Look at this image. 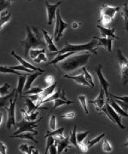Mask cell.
I'll list each match as a JSON object with an SVG mask.
<instances>
[{
	"mask_svg": "<svg viewBox=\"0 0 128 154\" xmlns=\"http://www.w3.org/2000/svg\"><path fill=\"white\" fill-rule=\"evenodd\" d=\"M27 73H25L23 75L18 77V85H17L16 88V94H18L19 97H22V92L26 85V82H27V77H28Z\"/></svg>",
	"mask_w": 128,
	"mask_h": 154,
	"instance_id": "d6986e66",
	"label": "cell"
},
{
	"mask_svg": "<svg viewBox=\"0 0 128 154\" xmlns=\"http://www.w3.org/2000/svg\"><path fill=\"white\" fill-rule=\"evenodd\" d=\"M47 140H46V148H45V151L44 154H47L48 153V152H49V149L50 147L52 146V145H54L55 144V138L52 137V136H49V137L46 138Z\"/></svg>",
	"mask_w": 128,
	"mask_h": 154,
	"instance_id": "60d3db41",
	"label": "cell"
},
{
	"mask_svg": "<svg viewBox=\"0 0 128 154\" xmlns=\"http://www.w3.org/2000/svg\"><path fill=\"white\" fill-rule=\"evenodd\" d=\"M123 19H124V24L127 25L128 24V5L127 4H124L121 11Z\"/></svg>",
	"mask_w": 128,
	"mask_h": 154,
	"instance_id": "f35d334b",
	"label": "cell"
},
{
	"mask_svg": "<svg viewBox=\"0 0 128 154\" xmlns=\"http://www.w3.org/2000/svg\"><path fill=\"white\" fill-rule=\"evenodd\" d=\"M91 133V130H88V131H85V132H79L76 134V139H77V142L78 144L81 143V142H84V140L85 138L86 137L88 134Z\"/></svg>",
	"mask_w": 128,
	"mask_h": 154,
	"instance_id": "ab89813d",
	"label": "cell"
},
{
	"mask_svg": "<svg viewBox=\"0 0 128 154\" xmlns=\"http://www.w3.org/2000/svg\"><path fill=\"white\" fill-rule=\"evenodd\" d=\"M61 90H58L57 92H55V93L52 94L51 96H50L49 98H47V99H45L44 101H42L41 105H42V104H44V103H46V102H51V101H55L56 99H61Z\"/></svg>",
	"mask_w": 128,
	"mask_h": 154,
	"instance_id": "d6a6232c",
	"label": "cell"
},
{
	"mask_svg": "<svg viewBox=\"0 0 128 154\" xmlns=\"http://www.w3.org/2000/svg\"><path fill=\"white\" fill-rule=\"evenodd\" d=\"M109 96L114 98L115 99H117V100H120V101H122V102H126V103H128V96H118V95H115L113 94H109Z\"/></svg>",
	"mask_w": 128,
	"mask_h": 154,
	"instance_id": "bcb514c9",
	"label": "cell"
},
{
	"mask_svg": "<svg viewBox=\"0 0 128 154\" xmlns=\"http://www.w3.org/2000/svg\"><path fill=\"white\" fill-rule=\"evenodd\" d=\"M63 131H64V127H61L60 128H58V129H56V130H54V131H52V132H48L46 133V134H45L44 137L47 138L49 137V136H52V137H56L57 135H61V134H63Z\"/></svg>",
	"mask_w": 128,
	"mask_h": 154,
	"instance_id": "d590c367",
	"label": "cell"
},
{
	"mask_svg": "<svg viewBox=\"0 0 128 154\" xmlns=\"http://www.w3.org/2000/svg\"><path fill=\"white\" fill-rule=\"evenodd\" d=\"M19 150H20V152H22L23 153L28 154V152H29V146H28V144L23 143L19 146Z\"/></svg>",
	"mask_w": 128,
	"mask_h": 154,
	"instance_id": "7dc6e473",
	"label": "cell"
},
{
	"mask_svg": "<svg viewBox=\"0 0 128 154\" xmlns=\"http://www.w3.org/2000/svg\"><path fill=\"white\" fill-rule=\"evenodd\" d=\"M69 136H67L64 139L61 140H57L55 139V144H56V147H57V153L61 154L63 151H65L66 149L69 147Z\"/></svg>",
	"mask_w": 128,
	"mask_h": 154,
	"instance_id": "9a60e30c",
	"label": "cell"
},
{
	"mask_svg": "<svg viewBox=\"0 0 128 154\" xmlns=\"http://www.w3.org/2000/svg\"><path fill=\"white\" fill-rule=\"evenodd\" d=\"M72 104H74V101H72V100H70V99L64 100V99H57L54 101V106H53L52 111H53V110H55L56 109H57L58 107L61 106V105H72Z\"/></svg>",
	"mask_w": 128,
	"mask_h": 154,
	"instance_id": "cb8c5ba5",
	"label": "cell"
},
{
	"mask_svg": "<svg viewBox=\"0 0 128 154\" xmlns=\"http://www.w3.org/2000/svg\"><path fill=\"white\" fill-rule=\"evenodd\" d=\"M44 88H39V87H34V88H31L27 92H24L25 95H34V94H40L43 92Z\"/></svg>",
	"mask_w": 128,
	"mask_h": 154,
	"instance_id": "e575fe53",
	"label": "cell"
},
{
	"mask_svg": "<svg viewBox=\"0 0 128 154\" xmlns=\"http://www.w3.org/2000/svg\"><path fill=\"white\" fill-rule=\"evenodd\" d=\"M75 112H67L63 115L60 116L61 118H64V119H72L73 117H75Z\"/></svg>",
	"mask_w": 128,
	"mask_h": 154,
	"instance_id": "c3c4849f",
	"label": "cell"
},
{
	"mask_svg": "<svg viewBox=\"0 0 128 154\" xmlns=\"http://www.w3.org/2000/svg\"><path fill=\"white\" fill-rule=\"evenodd\" d=\"M79 150L82 152H86L88 151V146H87V144L84 143V142H81V143L79 144Z\"/></svg>",
	"mask_w": 128,
	"mask_h": 154,
	"instance_id": "681fc988",
	"label": "cell"
},
{
	"mask_svg": "<svg viewBox=\"0 0 128 154\" xmlns=\"http://www.w3.org/2000/svg\"><path fill=\"white\" fill-rule=\"evenodd\" d=\"M11 17V13L9 11H4L0 14V30L10 21Z\"/></svg>",
	"mask_w": 128,
	"mask_h": 154,
	"instance_id": "44dd1931",
	"label": "cell"
},
{
	"mask_svg": "<svg viewBox=\"0 0 128 154\" xmlns=\"http://www.w3.org/2000/svg\"><path fill=\"white\" fill-rule=\"evenodd\" d=\"M108 99V101H109V104L110 105V106H111L112 108L115 110V111H116L117 113H118V115H120L121 116H124V117H127V118H128V113H127V112H125L124 110L118 105V104H117L116 102L114 100V99Z\"/></svg>",
	"mask_w": 128,
	"mask_h": 154,
	"instance_id": "ffe728a7",
	"label": "cell"
},
{
	"mask_svg": "<svg viewBox=\"0 0 128 154\" xmlns=\"http://www.w3.org/2000/svg\"><path fill=\"white\" fill-rule=\"evenodd\" d=\"M102 149H103V152H111L112 148L111 145L109 143V140H103V145H102Z\"/></svg>",
	"mask_w": 128,
	"mask_h": 154,
	"instance_id": "b9f144b4",
	"label": "cell"
},
{
	"mask_svg": "<svg viewBox=\"0 0 128 154\" xmlns=\"http://www.w3.org/2000/svg\"><path fill=\"white\" fill-rule=\"evenodd\" d=\"M49 152H50V154H58L57 153V147H56V144L52 145L51 146L49 149Z\"/></svg>",
	"mask_w": 128,
	"mask_h": 154,
	"instance_id": "db71d44e",
	"label": "cell"
},
{
	"mask_svg": "<svg viewBox=\"0 0 128 154\" xmlns=\"http://www.w3.org/2000/svg\"><path fill=\"white\" fill-rule=\"evenodd\" d=\"M45 7H46V12H47V23L48 25H51L53 20L56 17V11L58 10V7L62 4L61 1H59L54 5H50L49 2L45 1Z\"/></svg>",
	"mask_w": 128,
	"mask_h": 154,
	"instance_id": "9c48e42d",
	"label": "cell"
},
{
	"mask_svg": "<svg viewBox=\"0 0 128 154\" xmlns=\"http://www.w3.org/2000/svg\"><path fill=\"white\" fill-rule=\"evenodd\" d=\"M6 151H7L6 145L0 140V154H6Z\"/></svg>",
	"mask_w": 128,
	"mask_h": 154,
	"instance_id": "816d5d0a",
	"label": "cell"
},
{
	"mask_svg": "<svg viewBox=\"0 0 128 154\" xmlns=\"http://www.w3.org/2000/svg\"><path fill=\"white\" fill-rule=\"evenodd\" d=\"M80 25V23H77V22H73L71 24V28H73V29H76V28H79V26Z\"/></svg>",
	"mask_w": 128,
	"mask_h": 154,
	"instance_id": "11a10c76",
	"label": "cell"
},
{
	"mask_svg": "<svg viewBox=\"0 0 128 154\" xmlns=\"http://www.w3.org/2000/svg\"><path fill=\"white\" fill-rule=\"evenodd\" d=\"M42 33H43V35H44V38H45V43L47 45L48 50L50 51V52H56V53H58L59 51L56 48V45L54 44L53 38L50 37V35H49V33H47V31H45V29L42 30Z\"/></svg>",
	"mask_w": 128,
	"mask_h": 154,
	"instance_id": "2e32d148",
	"label": "cell"
},
{
	"mask_svg": "<svg viewBox=\"0 0 128 154\" xmlns=\"http://www.w3.org/2000/svg\"><path fill=\"white\" fill-rule=\"evenodd\" d=\"M102 68L103 66L99 64L97 68L96 69V74L97 75V78L99 80V83H100L102 89L104 91V94L107 99H109V83L108 82V81L105 79V77L103 76V73H102Z\"/></svg>",
	"mask_w": 128,
	"mask_h": 154,
	"instance_id": "30bf717a",
	"label": "cell"
},
{
	"mask_svg": "<svg viewBox=\"0 0 128 154\" xmlns=\"http://www.w3.org/2000/svg\"><path fill=\"white\" fill-rule=\"evenodd\" d=\"M115 101L116 102L117 104H118V105H119L125 112L128 113V103L122 102V101H120V100H117V99H115Z\"/></svg>",
	"mask_w": 128,
	"mask_h": 154,
	"instance_id": "ee69618b",
	"label": "cell"
},
{
	"mask_svg": "<svg viewBox=\"0 0 128 154\" xmlns=\"http://www.w3.org/2000/svg\"><path fill=\"white\" fill-rule=\"evenodd\" d=\"M56 116L51 115L50 117V121H49V128L50 130L54 131L56 130Z\"/></svg>",
	"mask_w": 128,
	"mask_h": 154,
	"instance_id": "7bdbcfd3",
	"label": "cell"
},
{
	"mask_svg": "<svg viewBox=\"0 0 128 154\" xmlns=\"http://www.w3.org/2000/svg\"><path fill=\"white\" fill-rule=\"evenodd\" d=\"M11 56H13L17 61H19V63H21V65H22L23 67H25V68H27L28 69H31V70H33V71H39V72H45L44 69H40V68H38V67H35L33 64H31L30 63H28V61L24 60L22 57H21L19 55H17L16 53L15 52V51H11Z\"/></svg>",
	"mask_w": 128,
	"mask_h": 154,
	"instance_id": "7c38bea8",
	"label": "cell"
},
{
	"mask_svg": "<svg viewBox=\"0 0 128 154\" xmlns=\"http://www.w3.org/2000/svg\"><path fill=\"white\" fill-rule=\"evenodd\" d=\"M97 28L100 31L101 38H112L114 39H119V38L115 35V28H108L101 25H97Z\"/></svg>",
	"mask_w": 128,
	"mask_h": 154,
	"instance_id": "4fadbf2b",
	"label": "cell"
},
{
	"mask_svg": "<svg viewBox=\"0 0 128 154\" xmlns=\"http://www.w3.org/2000/svg\"><path fill=\"white\" fill-rule=\"evenodd\" d=\"M93 39L97 40V46H103L109 52L112 51V42L114 38H99V37H92Z\"/></svg>",
	"mask_w": 128,
	"mask_h": 154,
	"instance_id": "5bb4252c",
	"label": "cell"
},
{
	"mask_svg": "<svg viewBox=\"0 0 128 154\" xmlns=\"http://www.w3.org/2000/svg\"><path fill=\"white\" fill-rule=\"evenodd\" d=\"M78 99L80 105L82 106V108H83V110H85V113L86 115H88L89 114V110H88V108H87V99H86L85 95H79Z\"/></svg>",
	"mask_w": 128,
	"mask_h": 154,
	"instance_id": "1f68e13d",
	"label": "cell"
},
{
	"mask_svg": "<svg viewBox=\"0 0 128 154\" xmlns=\"http://www.w3.org/2000/svg\"><path fill=\"white\" fill-rule=\"evenodd\" d=\"M2 121H3V113H2V112H0V126H1Z\"/></svg>",
	"mask_w": 128,
	"mask_h": 154,
	"instance_id": "6f0895ef",
	"label": "cell"
},
{
	"mask_svg": "<svg viewBox=\"0 0 128 154\" xmlns=\"http://www.w3.org/2000/svg\"><path fill=\"white\" fill-rule=\"evenodd\" d=\"M34 135H36L35 134L31 132H25L22 134H17V135H10V138H16V139H22V140H32L36 144H38V141L34 139Z\"/></svg>",
	"mask_w": 128,
	"mask_h": 154,
	"instance_id": "7402d4cb",
	"label": "cell"
},
{
	"mask_svg": "<svg viewBox=\"0 0 128 154\" xmlns=\"http://www.w3.org/2000/svg\"><path fill=\"white\" fill-rule=\"evenodd\" d=\"M64 78H67V79H70V80H73L75 82L79 84V85H82V86H85V87H90L91 88V86L90 85L89 83L86 82V80L85 79V76H84L83 74H80L79 75H63Z\"/></svg>",
	"mask_w": 128,
	"mask_h": 154,
	"instance_id": "e0dca14e",
	"label": "cell"
},
{
	"mask_svg": "<svg viewBox=\"0 0 128 154\" xmlns=\"http://www.w3.org/2000/svg\"><path fill=\"white\" fill-rule=\"evenodd\" d=\"M97 45V42L95 39L91 40L88 43L81 45H73L70 44L68 42H66L65 43V46L58 51V54H65V53H67V52L78 53L79 51H90L93 55H97V49L96 48Z\"/></svg>",
	"mask_w": 128,
	"mask_h": 154,
	"instance_id": "3957f363",
	"label": "cell"
},
{
	"mask_svg": "<svg viewBox=\"0 0 128 154\" xmlns=\"http://www.w3.org/2000/svg\"><path fill=\"white\" fill-rule=\"evenodd\" d=\"M27 30V36L24 40H22L20 43L24 46L25 50V56L27 57L30 51V50L32 49H39L40 46H44L46 45L44 41H42V39L40 38L39 33L38 29L35 28H31L29 26L26 27Z\"/></svg>",
	"mask_w": 128,
	"mask_h": 154,
	"instance_id": "7a4b0ae2",
	"label": "cell"
},
{
	"mask_svg": "<svg viewBox=\"0 0 128 154\" xmlns=\"http://www.w3.org/2000/svg\"><path fill=\"white\" fill-rule=\"evenodd\" d=\"M34 62L35 63H40L41 62H47L48 61V58H47V57L45 55V53H42V54H40L37 57V58L36 59H34Z\"/></svg>",
	"mask_w": 128,
	"mask_h": 154,
	"instance_id": "f6af8a7d",
	"label": "cell"
},
{
	"mask_svg": "<svg viewBox=\"0 0 128 154\" xmlns=\"http://www.w3.org/2000/svg\"><path fill=\"white\" fill-rule=\"evenodd\" d=\"M90 103L94 104L95 107H96V110H97V112H103V113H104L106 116H107V117L115 124V122L113 121L112 117L110 116V115L109 114V112H108V110H107V108H106V104H107V102H106L105 99V94H104V91H103V89H101L100 90V93L98 94V96H97L94 100H91Z\"/></svg>",
	"mask_w": 128,
	"mask_h": 154,
	"instance_id": "52a82bcc",
	"label": "cell"
},
{
	"mask_svg": "<svg viewBox=\"0 0 128 154\" xmlns=\"http://www.w3.org/2000/svg\"><path fill=\"white\" fill-rule=\"evenodd\" d=\"M18 99V94H15L14 99H10V105L9 107H4L8 112V121H7V128L10 130L13 126L16 128V104Z\"/></svg>",
	"mask_w": 128,
	"mask_h": 154,
	"instance_id": "ba28073f",
	"label": "cell"
},
{
	"mask_svg": "<svg viewBox=\"0 0 128 154\" xmlns=\"http://www.w3.org/2000/svg\"><path fill=\"white\" fill-rule=\"evenodd\" d=\"M10 69H11L13 70H16V71H23L25 72V73H27V74H33L34 72L33 70H31V69H28L27 68H25V67H23L22 65H17V66H8Z\"/></svg>",
	"mask_w": 128,
	"mask_h": 154,
	"instance_id": "74e56055",
	"label": "cell"
},
{
	"mask_svg": "<svg viewBox=\"0 0 128 154\" xmlns=\"http://www.w3.org/2000/svg\"><path fill=\"white\" fill-rule=\"evenodd\" d=\"M45 82L47 83L49 86H50V85L54 84V82H55V78L52 75H48V76L45 77Z\"/></svg>",
	"mask_w": 128,
	"mask_h": 154,
	"instance_id": "f907efd6",
	"label": "cell"
},
{
	"mask_svg": "<svg viewBox=\"0 0 128 154\" xmlns=\"http://www.w3.org/2000/svg\"><path fill=\"white\" fill-rule=\"evenodd\" d=\"M42 118H40L39 120H36L34 122H28L25 119H23L20 122L16 123V131L12 135H17L20 134H22L25 132H31L35 134L36 135L38 134V131L35 130V128L38 127V122H40Z\"/></svg>",
	"mask_w": 128,
	"mask_h": 154,
	"instance_id": "8992f818",
	"label": "cell"
},
{
	"mask_svg": "<svg viewBox=\"0 0 128 154\" xmlns=\"http://www.w3.org/2000/svg\"><path fill=\"white\" fill-rule=\"evenodd\" d=\"M10 85L9 83H4L3 86L0 87V98H4L7 97L8 95H10Z\"/></svg>",
	"mask_w": 128,
	"mask_h": 154,
	"instance_id": "83f0119b",
	"label": "cell"
},
{
	"mask_svg": "<svg viewBox=\"0 0 128 154\" xmlns=\"http://www.w3.org/2000/svg\"><path fill=\"white\" fill-rule=\"evenodd\" d=\"M82 71H83V75L84 76H85V79L86 80V82L89 83L90 85L91 86V88L92 89H94L95 88V83H94V81H93V78H92V76L91 75V74H90L89 72H88V70L84 67V68H82Z\"/></svg>",
	"mask_w": 128,
	"mask_h": 154,
	"instance_id": "f1b7e54d",
	"label": "cell"
},
{
	"mask_svg": "<svg viewBox=\"0 0 128 154\" xmlns=\"http://www.w3.org/2000/svg\"><path fill=\"white\" fill-rule=\"evenodd\" d=\"M67 28H69V24L67 23V22H64V21L61 19V18H60V27H59L58 34H57V36L55 38V40H56V41H58V40H59V38H61V36L63 35V32H64V30Z\"/></svg>",
	"mask_w": 128,
	"mask_h": 154,
	"instance_id": "d4e9b609",
	"label": "cell"
},
{
	"mask_svg": "<svg viewBox=\"0 0 128 154\" xmlns=\"http://www.w3.org/2000/svg\"><path fill=\"white\" fill-rule=\"evenodd\" d=\"M117 59L120 66V75L121 78L122 86H126L128 83V58L123 54L121 49L117 50Z\"/></svg>",
	"mask_w": 128,
	"mask_h": 154,
	"instance_id": "5b68a950",
	"label": "cell"
},
{
	"mask_svg": "<svg viewBox=\"0 0 128 154\" xmlns=\"http://www.w3.org/2000/svg\"><path fill=\"white\" fill-rule=\"evenodd\" d=\"M106 108H107V110H108L109 114L112 117V119H113V121L115 122V124H117L121 129H126V127L123 125L122 122H121V116L120 115H118V113H117L116 111H115V110L112 108L108 102L106 104Z\"/></svg>",
	"mask_w": 128,
	"mask_h": 154,
	"instance_id": "8fae6325",
	"label": "cell"
},
{
	"mask_svg": "<svg viewBox=\"0 0 128 154\" xmlns=\"http://www.w3.org/2000/svg\"><path fill=\"white\" fill-rule=\"evenodd\" d=\"M28 99H30L33 102H38L39 98H40V94H34V95H28Z\"/></svg>",
	"mask_w": 128,
	"mask_h": 154,
	"instance_id": "f5cc1de1",
	"label": "cell"
},
{
	"mask_svg": "<svg viewBox=\"0 0 128 154\" xmlns=\"http://www.w3.org/2000/svg\"><path fill=\"white\" fill-rule=\"evenodd\" d=\"M25 104H26L27 107H28V110H27L28 114H31V113L34 112L37 109H39L37 107L36 104H34V102H33L30 99H28V97L25 98Z\"/></svg>",
	"mask_w": 128,
	"mask_h": 154,
	"instance_id": "484cf974",
	"label": "cell"
},
{
	"mask_svg": "<svg viewBox=\"0 0 128 154\" xmlns=\"http://www.w3.org/2000/svg\"><path fill=\"white\" fill-rule=\"evenodd\" d=\"M121 8L120 7H114V6L108 5H102L100 10V19L99 22L102 23V25L107 26L112 22L115 16L116 15L118 11H120Z\"/></svg>",
	"mask_w": 128,
	"mask_h": 154,
	"instance_id": "277c9868",
	"label": "cell"
},
{
	"mask_svg": "<svg viewBox=\"0 0 128 154\" xmlns=\"http://www.w3.org/2000/svg\"><path fill=\"white\" fill-rule=\"evenodd\" d=\"M105 136V133H103V134H101L100 135H98V136H97L94 139H92V140H88L87 141V146H88V148L90 147H92L94 145H96L97 143H98L99 141H100L101 140L103 139V138Z\"/></svg>",
	"mask_w": 128,
	"mask_h": 154,
	"instance_id": "836d02e7",
	"label": "cell"
},
{
	"mask_svg": "<svg viewBox=\"0 0 128 154\" xmlns=\"http://www.w3.org/2000/svg\"><path fill=\"white\" fill-rule=\"evenodd\" d=\"M13 1L10 0H0V14L4 11H7L6 9L11 5Z\"/></svg>",
	"mask_w": 128,
	"mask_h": 154,
	"instance_id": "8d00e7d4",
	"label": "cell"
},
{
	"mask_svg": "<svg viewBox=\"0 0 128 154\" xmlns=\"http://www.w3.org/2000/svg\"><path fill=\"white\" fill-rule=\"evenodd\" d=\"M21 112H22V114L23 119H25V120H27V121L34 122L36 121V120H38L37 117H38V116H39V111H34V112L31 113V114H28V112H27L26 110H24V109H22V110H21Z\"/></svg>",
	"mask_w": 128,
	"mask_h": 154,
	"instance_id": "603a6c76",
	"label": "cell"
},
{
	"mask_svg": "<svg viewBox=\"0 0 128 154\" xmlns=\"http://www.w3.org/2000/svg\"><path fill=\"white\" fill-rule=\"evenodd\" d=\"M76 125H74L73 126V129L71 133H70V135H69V140H70V143L72 144L73 146H74V147H76V148L79 150V144L77 142V139H76V134H77V133H76Z\"/></svg>",
	"mask_w": 128,
	"mask_h": 154,
	"instance_id": "4316f807",
	"label": "cell"
},
{
	"mask_svg": "<svg viewBox=\"0 0 128 154\" xmlns=\"http://www.w3.org/2000/svg\"><path fill=\"white\" fill-rule=\"evenodd\" d=\"M91 55V52H83L81 54L77 53L59 63L58 68L65 73L75 71L79 68H84L85 65H86Z\"/></svg>",
	"mask_w": 128,
	"mask_h": 154,
	"instance_id": "6da1fadb",
	"label": "cell"
},
{
	"mask_svg": "<svg viewBox=\"0 0 128 154\" xmlns=\"http://www.w3.org/2000/svg\"><path fill=\"white\" fill-rule=\"evenodd\" d=\"M32 154H39V151L37 150V149L34 148V150H33V152H32Z\"/></svg>",
	"mask_w": 128,
	"mask_h": 154,
	"instance_id": "9f6ffc18",
	"label": "cell"
},
{
	"mask_svg": "<svg viewBox=\"0 0 128 154\" xmlns=\"http://www.w3.org/2000/svg\"><path fill=\"white\" fill-rule=\"evenodd\" d=\"M124 146H126V147H128V134H127V142L124 144Z\"/></svg>",
	"mask_w": 128,
	"mask_h": 154,
	"instance_id": "680465c9",
	"label": "cell"
},
{
	"mask_svg": "<svg viewBox=\"0 0 128 154\" xmlns=\"http://www.w3.org/2000/svg\"><path fill=\"white\" fill-rule=\"evenodd\" d=\"M45 48H42V49H32L30 50V51H29V53H28V55L30 57V58L32 59V60H34V59H36L37 58V57L40 54H42V53H45Z\"/></svg>",
	"mask_w": 128,
	"mask_h": 154,
	"instance_id": "4dcf8cb0",
	"label": "cell"
},
{
	"mask_svg": "<svg viewBox=\"0 0 128 154\" xmlns=\"http://www.w3.org/2000/svg\"><path fill=\"white\" fill-rule=\"evenodd\" d=\"M125 28H126V31H127V33H128V24L125 25Z\"/></svg>",
	"mask_w": 128,
	"mask_h": 154,
	"instance_id": "91938a15",
	"label": "cell"
},
{
	"mask_svg": "<svg viewBox=\"0 0 128 154\" xmlns=\"http://www.w3.org/2000/svg\"><path fill=\"white\" fill-rule=\"evenodd\" d=\"M0 73L1 74H13V75H16L18 76H22L24 75V74H22L20 72L13 70L8 66H2V65H0Z\"/></svg>",
	"mask_w": 128,
	"mask_h": 154,
	"instance_id": "f546056e",
	"label": "cell"
},
{
	"mask_svg": "<svg viewBox=\"0 0 128 154\" xmlns=\"http://www.w3.org/2000/svg\"><path fill=\"white\" fill-rule=\"evenodd\" d=\"M43 74V72H39V71H35L34 72L33 74H28V77H27V82H26V85H25V88H24V91L25 92H27L28 91L31 87H32V85H33V83L34 82V81L39 76V75H41Z\"/></svg>",
	"mask_w": 128,
	"mask_h": 154,
	"instance_id": "ac0fdd59",
	"label": "cell"
}]
</instances>
